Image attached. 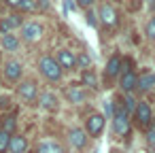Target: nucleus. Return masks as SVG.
Wrapping results in <instances>:
<instances>
[{
    "instance_id": "obj_1",
    "label": "nucleus",
    "mask_w": 155,
    "mask_h": 153,
    "mask_svg": "<svg viewBox=\"0 0 155 153\" xmlns=\"http://www.w3.org/2000/svg\"><path fill=\"white\" fill-rule=\"evenodd\" d=\"M38 68H41V72H43L49 81H60V79H62V68H60V64L55 62V58L43 55V58L38 60Z\"/></svg>"
},
{
    "instance_id": "obj_2",
    "label": "nucleus",
    "mask_w": 155,
    "mask_h": 153,
    "mask_svg": "<svg viewBox=\"0 0 155 153\" xmlns=\"http://www.w3.org/2000/svg\"><path fill=\"white\" fill-rule=\"evenodd\" d=\"M113 130L117 136H125L130 132V121H127V111H119L117 115H113Z\"/></svg>"
},
{
    "instance_id": "obj_3",
    "label": "nucleus",
    "mask_w": 155,
    "mask_h": 153,
    "mask_svg": "<svg viewBox=\"0 0 155 153\" xmlns=\"http://www.w3.org/2000/svg\"><path fill=\"white\" fill-rule=\"evenodd\" d=\"M21 36L26 38V41H38L41 36H43V26L41 24H36V22H32V24H26L24 28H21Z\"/></svg>"
},
{
    "instance_id": "obj_4",
    "label": "nucleus",
    "mask_w": 155,
    "mask_h": 153,
    "mask_svg": "<svg viewBox=\"0 0 155 153\" xmlns=\"http://www.w3.org/2000/svg\"><path fill=\"white\" fill-rule=\"evenodd\" d=\"M17 94H19V98H21L24 102L36 100V83H34V81H24V83L19 85V89H17Z\"/></svg>"
},
{
    "instance_id": "obj_5",
    "label": "nucleus",
    "mask_w": 155,
    "mask_h": 153,
    "mask_svg": "<svg viewBox=\"0 0 155 153\" xmlns=\"http://www.w3.org/2000/svg\"><path fill=\"white\" fill-rule=\"evenodd\" d=\"M151 117H153V113H151V106L147 104V102H140V104H136V121H138V125H149L151 123Z\"/></svg>"
},
{
    "instance_id": "obj_6",
    "label": "nucleus",
    "mask_w": 155,
    "mask_h": 153,
    "mask_svg": "<svg viewBox=\"0 0 155 153\" xmlns=\"http://www.w3.org/2000/svg\"><path fill=\"white\" fill-rule=\"evenodd\" d=\"M100 19H102L106 26H115L119 17H117V11H115L110 5H102V7H100Z\"/></svg>"
},
{
    "instance_id": "obj_7",
    "label": "nucleus",
    "mask_w": 155,
    "mask_h": 153,
    "mask_svg": "<svg viewBox=\"0 0 155 153\" xmlns=\"http://www.w3.org/2000/svg\"><path fill=\"white\" fill-rule=\"evenodd\" d=\"M102 128H104V117H102V115H91V117L87 119V132H89L91 136H100Z\"/></svg>"
},
{
    "instance_id": "obj_8",
    "label": "nucleus",
    "mask_w": 155,
    "mask_h": 153,
    "mask_svg": "<svg viewBox=\"0 0 155 153\" xmlns=\"http://www.w3.org/2000/svg\"><path fill=\"white\" fill-rule=\"evenodd\" d=\"M5 77H7V81H17L21 77V64L19 62H7L5 64Z\"/></svg>"
},
{
    "instance_id": "obj_9",
    "label": "nucleus",
    "mask_w": 155,
    "mask_h": 153,
    "mask_svg": "<svg viewBox=\"0 0 155 153\" xmlns=\"http://www.w3.org/2000/svg\"><path fill=\"white\" fill-rule=\"evenodd\" d=\"M58 64H60V68H74V66H77V58H74L70 51L62 49V51L58 53Z\"/></svg>"
},
{
    "instance_id": "obj_10",
    "label": "nucleus",
    "mask_w": 155,
    "mask_h": 153,
    "mask_svg": "<svg viewBox=\"0 0 155 153\" xmlns=\"http://www.w3.org/2000/svg\"><path fill=\"white\" fill-rule=\"evenodd\" d=\"M68 140H70V145H72V147H77V149H81V147H85V140H87V134H85L83 130H79V128H74V130H70V134H68Z\"/></svg>"
},
{
    "instance_id": "obj_11",
    "label": "nucleus",
    "mask_w": 155,
    "mask_h": 153,
    "mask_svg": "<svg viewBox=\"0 0 155 153\" xmlns=\"http://www.w3.org/2000/svg\"><path fill=\"white\" fill-rule=\"evenodd\" d=\"M153 85H155V72H144L140 75V79H136V87L140 91H149Z\"/></svg>"
},
{
    "instance_id": "obj_12",
    "label": "nucleus",
    "mask_w": 155,
    "mask_h": 153,
    "mask_svg": "<svg viewBox=\"0 0 155 153\" xmlns=\"http://www.w3.org/2000/svg\"><path fill=\"white\" fill-rule=\"evenodd\" d=\"M9 149H11L13 153H26V149H28V140H26L24 136H11V140H9Z\"/></svg>"
},
{
    "instance_id": "obj_13",
    "label": "nucleus",
    "mask_w": 155,
    "mask_h": 153,
    "mask_svg": "<svg viewBox=\"0 0 155 153\" xmlns=\"http://www.w3.org/2000/svg\"><path fill=\"white\" fill-rule=\"evenodd\" d=\"M119 70H121V58L113 55L106 64V77H115V75H119Z\"/></svg>"
},
{
    "instance_id": "obj_14",
    "label": "nucleus",
    "mask_w": 155,
    "mask_h": 153,
    "mask_svg": "<svg viewBox=\"0 0 155 153\" xmlns=\"http://www.w3.org/2000/svg\"><path fill=\"white\" fill-rule=\"evenodd\" d=\"M38 153H64V149L58 145V142H51V140H45L38 145Z\"/></svg>"
},
{
    "instance_id": "obj_15",
    "label": "nucleus",
    "mask_w": 155,
    "mask_h": 153,
    "mask_svg": "<svg viewBox=\"0 0 155 153\" xmlns=\"http://www.w3.org/2000/svg\"><path fill=\"white\" fill-rule=\"evenodd\" d=\"M136 79H138V77H136L132 70H130V72H125V75L121 77V87H123L125 91H132V89L136 87Z\"/></svg>"
},
{
    "instance_id": "obj_16",
    "label": "nucleus",
    "mask_w": 155,
    "mask_h": 153,
    "mask_svg": "<svg viewBox=\"0 0 155 153\" xmlns=\"http://www.w3.org/2000/svg\"><path fill=\"white\" fill-rule=\"evenodd\" d=\"M66 98H68L70 102H83V100H85V91L79 89V87H68V89H66Z\"/></svg>"
},
{
    "instance_id": "obj_17",
    "label": "nucleus",
    "mask_w": 155,
    "mask_h": 153,
    "mask_svg": "<svg viewBox=\"0 0 155 153\" xmlns=\"http://www.w3.org/2000/svg\"><path fill=\"white\" fill-rule=\"evenodd\" d=\"M19 24H21L19 17H9V19H5V22H0V32L7 34V32H11L13 28H17Z\"/></svg>"
},
{
    "instance_id": "obj_18",
    "label": "nucleus",
    "mask_w": 155,
    "mask_h": 153,
    "mask_svg": "<svg viewBox=\"0 0 155 153\" xmlns=\"http://www.w3.org/2000/svg\"><path fill=\"white\" fill-rule=\"evenodd\" d=\"M2 47H5L7 51H15V49L19 47V41H17L13 34H5V36H2Z\"/></svg>"
},
{
    "instance_id": "obj_19",
    "label": "nucleus",
    "mask_w": 155,
    "mask_h": 153,
    "mask_svg": "<svg viewBox=\"0 0 155 153\" xmlns=\"http://www.w3.org/2000/svg\"><path fill=\"white\" fill-rule=\"evenodd\" d=\"M41 106H43V108H49V111H51V108H55V106H58L55 96H53V94H49V91H47V94H43V96H41Z\"/></svg>"
},
{
    "instance_id": "obj_20",
    "label": "nucleus",
    "mask_w": 155,
    "mask_h": 153,
    "mask_svg": "<svg viewBox=\"0 0 155 153\" xmlns=\"http://www.w3.org/2000/svg\"><path fill=\"white\" fill-rule=\"evenodd\" d=\"M9 140H11V134L5 132V130H0V153H5L9 149Z\"/></svg>"
},
{
    "instance_id": "obj_21",
    "label": "nucleus",
    "mask_w": 155,
    "mask_h": 153,
    "mask_svg": "<svg viewBox=\"0 0 155 153\" xmlns=\"http://www.w3.org/2000/svg\"><path fill=\"white\" fill-rule=\"evenodd\" d=\"M77 64H79L81 68H89V66H91V58H89L87 53H83V55L77 58Z\"/></svg>"
},
{
    "instance_id": "obj_22",
    "label": "nucleus",
    "mask_w": 155,
    "mask_h": 153,
    "mask_svg": "<svg viewBox=\"0 0 155 153\" xmlns=\"http://www.w3.org/2000/svg\"><path fill=\"white\" fill-rule=\"evenodd\" d=\"M83 83L89 85V87H96V77H94L91 72H85V75H83Z\"/></svg>"
},
{
    "instance_id": "obj_23",
    "label": "nucleus",
    "mask_w": 155,
    "mask_h": 153,
    "mask_svg": "<svg viewBox=\"0 0 155 153\" xmlns=\"http://www.w3.org/2000/svg\"><path fill=\"white\" fill-rule=\"evenodd\" d=\"M147 142H149V147H155V125L149 128V132H147Z\"/></svg>"
},
{
    "instance_id": "obj_24",
    "label": "nucleus",
    "mask_w": 155,
    "mask_h": 153,
    "mask_svg": "<svg viewBox=\"0 0 155 153\" xmlns=\"http://www.w3.org/2000/svg\"><path fill=\"white\" fill-rule=\"evenodd\" d=\"M147 36L151 38V41H155V17L149 22V26H147Z\"/></svg>"
},
{
    "instance_id": "obj_25",
    "label": "nucleus",
    "mask_w": 155,
    "mask_h": 153,
    "mask_svg": "<svg viewBox=\"0 0 155 153\" xmlns=\"http://www.w3.org/2000/svg\"><path fill=\"white\" fill-rule=\"evenodd\" d=\"M17 9H21V11H32V9H34V0H21Z\"/></svg>"
},
{
    "instance_id": "obj_26",
    "label": "nucleus",
    "mask_w": 155,
    "mask_h": 153,
    "mask_svg": "<svg viewBox=\"0 0 155 153\" xmlns=\"http://www.w3.org/2000/svg\"><path fill=\"white\" fill-rule=\"evenodd\" d=\"M13 128H15V117H7V121H5V132H13Z\"/></svg>"
},
{
    "instance_id": "obj_27",
    "label": "nucleus",
    "mask_w": 155,
    "mask_h": 153,
    "mask_svg": "<svg viewBox=\"0 0 155 153\" xmlns=\"http://www.w3.org/2000/svg\"><path fill=\"white\" fill-rule=\"evenodd\" d=\"M104 111H106V117H113V113H115V108H113V104H110V102H106V104H104Z\"/></svg>"
},
{
    "instance_id": "obj_28",
    "label": "nucleus",
    "mask_w": 155,
    "mask_h": 153,
    "mask_svg": "<svg viewBox=\"0 0 155 153\" xmlns=\"http://www.w3.org/2000/svg\"><path fill=\"white\" fill-rule=\"evenodd\" d=\"M87 24L89 26H96V15L94 13H87Z\"/></svg>"
},
{
    "instance_id": "obj_29",
    "label": "nucleus",
    "mask_w": 155,
    "mask_h": 153,
    "mask_svg": "<svg viewBox=\"0 0 155 153\" xmlns=\"http://www.w3.org/2000/svg\"><path fill=\"white\" fill-rule=\"evenodd\" d=\"M79 5L81 7H89V5H94V0H79Z\"/></svg>"
},
{
    "instance_id": "obj_30",
    "label": "nucleus",
    "mask_w": 155,
    "mask_h": 153,
    "mask_svg": "<svg viewBox=\"0 0 155 153\" xmlns=\"http://www.w3.org/2000/svg\"><path fill=\"white\" fill-rule=\"evenodd\" d=\"M125 104H127V108H134V98H125Z\"/></svg>"
},
{
    "instance_id": "obj_31",
    "label": "nucleus",
    "mask_w": 155,
    "mask_h": 153,
    "mask_svg": "<svg viewBox=\"0 0 155 153\" xmlns=\"http://www.w3.org/2000/svg\"><path fill=\"white\" fill-rule=\"evenodd\" d=\"M19 2L21 0H7V5H11V7H19Z\"/></svg>"
}]
</instances>
